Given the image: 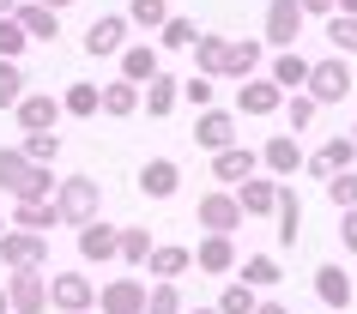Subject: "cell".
<instances>
[{"label":"cell","mask_w":357,"mask_h":314,"mask_svg":"<svg viewBox=\"0 0 357 314\" xmlns=\"http://www.w3.org/2000/svg\"><path fill=\"white\" fill-rule=\"evenodd\" d=\"M55 212H61V223H91V218H103V182L97 175H61L55 182Z\"/></svg>","instance_id":"1"},{"label":"cell","mask_w":357,"mask_h":314,"mask_svg":"<svg viewBox=\"0 0 357 314\" xmlns=\"http://www.w3.org/2000/svg\"><path fill=\"white\" fill-rule=\"evenodd\" d=\"M351 85H357L351 55H327V61H309V85H303V91L327 109V103H345V97H351Z\"/></svg>","instance_id":"2"},{"label":"cell","mask_w":357,"mask_h":314,"mask_svg":"<svg viewBox=\"0 0 357 314\" xmlns=\"http://www.w3.org/2000/svg\"><path fill=\"white\" fill-rule=\"evenodd\" d=\"M303 24H309V13H303V0H266V19H261V42H266V49H297Z\"/></svg>","instance_id":"3"},{"label":"cell","mask_w":357,"mask_h":314,"mask_svg":"<svg viewBox=\"0 0 357 314\" xmlns=\"http://www.w3.org/2000/svg\"><path fill=\"white\" fill-rule=\"evenodd\" d=\"M128 13H97L91 24H85V37H79V49H85V55L91 61H115L121 55V49H128Z\"/></svg>","instance_id":"4"},{"label":"cell","mask_w":357,"mask_h":314,"mask_svg":"<svg viewBox=\"0 0 357 314\" xmlns=\"http://www.w3.org/2000/svg\"><path fill=\"white\" fill-rule=\"evenodd\" d=\"M0 266H6V272H19V266H49V236L6 223V230H0Z\"/></svg>","instance_id":"5"},{"label":"cell","mask_w":357,"mask_h":314,"mask_svg":"<svg viewBox=\"0 0 357 314\" xmlns=\"http://www.w3.org/2000/svg\"><path fill=\"white\" fill-rule=\"evenodd\" d=\"M97 314H146V278L139 272H115L97 284Z\"/></svg>","instance_id":"6"},{"label":"cell","mask_w":357,"mask_h":314,"mask_svg":"<svg viewBox=\"0 0 357 314\" xmlns=\"http://www.w3.org/2000/svg\"><path fill=\"white\" fill-rule=\"evenodd\" d=\"M6 296H13V314H49V266L6 272Z\"/></svg>","instance_id":"7"},{"label":"cell","mask_w":357,"mask_h":314,"mask_svg":"<svg viewBox=\"0 0 357 314\" xmlns=\"http://www.w3.org/2000/svg\"><path fill=\"white\" fill-rule=\"evenodd\" d=\"M194 218H200V230L236 236V230H243V200H236V187H212V194H200Z\"/></svg>","instance_id":"8"},{"label":"cell","mask_w":357,"mask_h":314,"mask_svg":"<svg viewBox=\"0 0 357 314\" xmlns=\"http://www.w3.org/2000/svg\"><path fill=\"white\" fill-rule=\"evenodd\" d=\"M49 308H61V314L97 308V278L91 272H55L49 266Z\"/></svg>","instance_id":"9"},{"label":"cell","mask_w":357,"mask_h":314,"mask_svg":"<svg viewBox=\"0 0 357 314\" xmlns=\"http://www.w3.org/2000/svg\"><path fill=\"white\" fill-rule=\"evenodd\" d=\"M236 236H218V230H206V236L194 242V272H206V278H230L236 272Z\"/></svg>","instance_id":"10"},{"label":"cell","mask_w":357,"mask_h":314,"mask_svg":"<svg viewBox=\"0 0 357 314\" xmlns=\"http://www.w3.org/2000/svg\"><path fill=\"white\" fill-rule=\"evenodd\" d=\"M115 254H121V223H103V218L79 223V260L85 266H109Z\"/></svg>","instance_id":"11"},{"label":"cell","mask_w":357,"mask_h":314,"mask_svg":"<svg viewBox=\"0 0 357 314\" xmlns=\"http://www.w3.org/2000/svg\"><path fill=\"white\" fill-rule=\"evenodd\" d=\"M243 133H236V109H200L194 115V146H206V151H225V146H236Z\"/></svg>","instance_id":"12"},{"label":"cell","mask_w":357,"mask_h":314,"mask_svg":"<svg viewBox=\"0 0 357 314\" xmlns=\"http://www.w3.org/2000/svg\"><path fill=\"white\" fill-rule=\"evenodd\" d=\"M351 164H357V139H351V133H333V139H327L321 151H309V157H303V175L327 182L333 169H351Z\"/></svg>","instance_id":"13"},{"label":"cell","mask_w":357,"mask_h":314,"mask_svg":"<svg viewBox=\"0 0 357 314\" xmlns=\"http://www.w3.org/2000/svg\"><path fill=\"white\" fill-rule=\"evenodd\" d=\"M315 296H321V308H327V314H345V308H351V296H357V284H351V272H345L339 260H327V266H315Z\"/></svg>","instance_id":"14"},{"label":"cell","mask_w":357,"mask_h":314,"mask_svg":"<svg viewBox=\"0 0 357 314\" xmlns=\"http://www.w3.org/2000/svg\"><path fill=\"white\" fill-rule=\"evenodd\" d=\"M279 109H284V91L266 73L236 79V115H279Z\"/></svg>","instance_id":"15"},{"label":"cell","mask_w":357,"mask_h":314,"mask_svg":"<svg viewBox=\"0 0 357 314\" xmlns=\"http://www.w3.org/2000/svg\"><path fill=\"white\" fill-rule=\"evenodd\" d=\"M61 97H49V91H24L19 103H13V121H19L24 133H43V127H61Z\"/></svg>","instance_id":"16"},{"label":"cell","mask_w":357,"mask_h":314,"mask_svg":"<svg viewBox=\"0 0 357 314\" xmlns=\"http://www.w3.org/2000/svg\"><path fill=\"white\" fill-rule=\"evenodd\" d=\"M133 182H139L146 200H176V194H182V169H176V157H146Z\"/></svg>","instance_id":"17"},{"label":"cell","mask_w":357,"mask_h":314,"mask_svg":"<svg viewBox=\"0 0 357 314\" xmlns=\"http://www.w3.org/2000/svg\"><path fill=\"white\" fill-rule=\"evenodd\" d=\"M261 61H266V42L261 37H230V49H225V67H218V79H255L261 73Z\"/></svg>","instance_id":"18"},{"label":"cell","mask_w":357,"mask_h":314,"mask_svg":"<svg viewBox=\"0 0 357 314\" xmlns=\"http://www.w3.org/2000/svg\"><path fill=\"white\" fill-rule=\"evenodd\" d=\"M255 169H261V151H248L243 139L225 146V151H212V182H218V187H236L243 175H255Z\"/></svg>","instance_id":"19"},{"label":"cell","mask_w":357,"mask_h":314,"mask_svg":"<svg viewBox=\"0 0 357 314\" xmlns=\"http://www.w3.org/2000/svg\"><path fill=\"white\" fill-rule=\"evenodd\" d=\"M236 200H243V218H273V200H279V175H266V169L243 175V182H236Z\"/></svg>","instance_id":"20"},{"label":"cell","mask_w":357,"mask_h":314,"mask_svg":"<svg viewBox=\"0 0 357 314\" xmlns=\"http://www.w3.org/2000/svg\"><path fill=\"white\" fill-rule=\"evenodd\" d=\"M176 103H182V79H176V73H151L146 85H139V109H146L151 121L176 115Z\"/></svg>","instance_id":"21"},{"label":"cell","mask_w":357,"mask_h":314,"mask_svg":"<svg viewBox=\"0 0 357 314\" xmlns=\"http://www.w3.org/2000/svg\"><path fill=\"white\" fill-rule=\"evenodd\" d=\"M303 157H309V151L297 146V133H273V139L261 146V169L266 175H303Z\"/></svg>","instance_id":"22"},{"label":"cell","mask_w":357,"mask_h":314,"mask_svg":"<svg viewBox=\"0 0 357 314\" xmlns=\"http://www.w3.org/2000/svg\"><path fill=\"white\" fill-rule=\"evenodd\" d=\"M273 230H279V248H297V242H303V200H297V187H291V182H279Z\"/></svg>","instance_id":"23"},{"label":"cell","mask_w":357,"mask_h":314,"mask_svg":"<svg viewBox=\"0 0 357 314\" xmlns=\"http://www.w3.org/2000/svg\"><path fill=\"white\" fill-rule=\"evenodd\" d=\"M115 61H121V79H133V85H146L151 73H164V49L158 42H128Z\"/></svg>","instance_id":"24"},{"label":"cell","mask_w":357,"mask_h":314,"mask_svg":"<svg viewBox=\"0 0 357 314\" xmlns=\"http://www.w3.org/2000/svg\"><path fill=\"white\" fill-rule=\"evenodd\" d=\"M13 19L24 24V37H31V42H55L61 37V13H55V6H43V0H19Z\"/></svg>","instance_id":"25"},{"label":"cell","mask_w":357,"mask_h":314,"mask_svg":"<svg viewBox=\"0 0 357 314\" xmlns=\"http://www.w3.org/2000/svg\"><path fill=\"white\" fill-rule=\"evenodd\" d=\"M266 79H273L284 97L303 91V85H309V55H297V49H279V55L266 61Z\"/></svg>","instance_id":"26"},{"label":"cell","mask_w":357,"mask_h":314,"mask_svg":"<svg viewBox=\"0 0 357 314\" xmlns=\"http://www.w3.org/2000/svg\"><path fill=\"white\" fill-rule=\"evenodd\" d=\"M61 109L73 115V121H97V115H103V85H97V79H73V85L61 91Z\"/></svg>","instance_id":"27"},{"label":"cell","mask_w":357,"mask_h":314,"mask_svg":"<svg viewBox=\"0 0 357 314\" xmlns=\"http://www.w3.org/2000/svg\"><path fill=\"white\" fill-rule=\"evenodd\" d=\"M146 272L151 278H182V272H194V248H182V242H158L146 254Z\"/></svg>","instance_id":"28"},{"label":"cell","mask_w":357,"mask_h":314,"mask_svg":"<svg viewBox=\"0 0 357 314\" xmlns=\"http://www.w3.org/2000/svg\"><path fill=\"white\" fill-rule=\"evenodd\" d=\"M151 248H158V236H151L146 223H121V266H128V272H146V254Z\"/></svg>","instance_id":"29"},{"label":"cell","mask_w":357,"mask_h":314,"mask_svg":"<svg viewBox=\"0 0 357 314\" xmlns=\"http://www.w3.org/2000/svg\"><path fill=\"white\" fill-rule=\"evenodd\" d=\"M103 115H109V121L139 115V85H133V79H103Z\"/></svg>","instance_id":"30"},{"label":"cell","mask_w":357,"mask_h":314,"mask_svg":"<svg viewBox=\"0 0 357 314\" xmlns=\"http://www.w3.org/2000/svg\"><path fill=\"white\" fill-rule=\"evenodd\" d=\"M194 37H200V24H194L188 13H169V19L158 24V49H164V55H182V49H194Z\"/></svg>","instance_id":"31"},{"label":"cell","mask_w":357,"mask_h":314,"mask_svg":"<svg viewBox=\"0 0 357 314\" xmlns=\"http://www.w3.org/2000/svg\"><path fill=\"white\" fill-rule=\"evenodd\" d=\"M188 296H182V278H151L146 284V314H182Z\"/></svg>","instance_id":"32"},{"label":"cell","mask_w":357,"mask_h":314,"mask_svg":"<svg viewBox=\"0 0 357 314\" xmlns=\"http://www.w3.org/2000/svg\"><path fill=\"white\" fill-rule=\"evenodd\" d=\"M13 223H19V230H43V236H49V230L61 223V212H55V200H13Z\"/></svg>","instance_id":"33"},{"label":"cell","mask_w":357,"mask_h":314,"mask_svg":"<svg viewBox=\"0 0 357 314\" xmlns=\"http://www.w3.org/2000/svg\"><path fill=\"white\" fill-rule=\"evenodd\" d=\"M225 49H230L225 31H200V37H194V73H212V79H218V67H225Z\"/></svg>","instance_id":"34"},{"label":"cell","mask_w":357,"mask_h":314,"mask_svg":"<svg viewBox=\"0 0 357 314\" xmlns=\"http://www.w3.org/2000/svg\"><path fill=\"white\" fill-rule=\"evenodd\" d=\"M230 278H243V284H255V290H273V284H279V260L273 254H248V260H236V272Z\"/></svg>","instance_id":"35"},{"label":"cell","mask_w":357,"mask_h":314,"mask_svg":"<svg viewBox=\"0 0 357 314\" xmlns=\"http://www.w3.org/2000/svg\"><path fill=\"white\" fill-rule=\"evenodd\" d=\"M261 308V290L243 284V278H225V290H218V314H255Z\"/></svg>","instance_id":"36"},{"label":"cell","mask_w":357,"mask_h":314,"mask_svg":"<svg viewBox=\"0 0 357 314\" xmlns=\"http://www.w3.org/2000/svg\"><path fill=\"white\" fill-rule=\"evenodd\" d=\"M19 151L31 157V164H49V169H55V164H61V133H55V127L24 133V139H19Z\"/></svg>","instance_id":"37"},{"label":"cell","mask_w":357,"mask_h":314,"mask_svg":"<svg viewBox=\"0 0 357 314\" xmlns=\"http://www.w3.org/2000/svg\"><path fill=\"white\" fill-rule=\"evenodd\" d=\"M327 42H333V55L357 61V13H327Z\"/></svg>","instance_id":"38"},{"label":"cell","mask_w":357,"mask_h":314,"mask_svg":"<svg viewBox=\"0 0 357 314\" xmlns=\"http://www.w3.org/2000/svg\"><path fill=\"white\" fill-rule=\"evenodd\" d=\"M169 19V0H128V24L133 31H158Z\"/></svg>","instance_id":"39"},{"label":"cell","mask_w":357,"mask_h":314,"mask_svg":"<svg viewBox=\"0 0 357 314\" xmlns=\"http://www.w3.org/2000/svg\"><path fill=\"white\" fill-rule=\"evenodd\" d=\"M24 91H31V85H24V67L0 55V109H13V103H19Z\"/></svg>","instance_id":"40"},{"label":"cell","mask_w":357,"mask_h":314,"mask_svg":"<svg viewBox=\"0 0 357 314\" xmlns=\"http://www.w3.org/2000/svg\"><path fill=\"white\" fill-rule=\"evenodd\" d=\"M327 200H333V212H345V205H357V175L351 169H333V175H327Z\"/></svg>","instance_id":"41"},{"label":"cell","mask_w":357,"mask_h":314,"mask_svg":"<svg viewBox=\"0 0 357 314\" xmlns=\"http://www.w3.org/2000/svg\"><path fill=\"white\" fill-rule=\"evenodd\" d=\"M315 115H321V103H315V97H309V91H291V109H284V121H291V133H303L309 121H315Z\"/></svg>","instance_id":"42"},{"label":"cell","mask_w":357,"mask_h":314,"mask_svg":"<svg viewBox=\"0 0 357 314\" xmlns=\"http://www.w3.org/2000/svg\"><path fill=\"white\" fill-rule=\"evenodd\" d=\"M24 42H31V37H24V24L6 13V19H0V55H6V61H19V55H24Z\"/></svg>","instance_id":"43"},{"label":"cell","mask_w":357,"mask_h":314,"mask_svg":"<svg viewBox=\"0 0 357 314\" xmlns=\"http://www.w3.org/2000/svg\"><path fill=\"white\" fill-rule=\"evenodd\" d=\"M182 103H194V109H212V73L182 79Z\"/></svg>","instance_id":"44"},{"label":"cell","mask_w":357,"mask_h":314,"mask_svg":"<svg viewBox=\"0 0 357 314\" xmlns=\"http://www.w3.org/2000/svg\"><path fill=\"white\" fill-rule=\"evenodd\" d=\"M339 248L357 260V205H345V212H339Z\"/></svg>","instance_id":"45"},{"label":"cell","mask_w":357,"mask_h":314,"mask_svg":"<svg viewBox=\"0 0 357 314\" xmlns=\"http://www.w3.org/2000/svg\"><path fill=\"white\" fill-rule=\"evenodd\" d=\"M333 6H339V0H303V13H309V19H327Z\"/></svg>","instance_id":"46"},{"label":"cell","mask_w":357,"mask_h":314,"mask_svg":"<svg viewBox=\"0 0 357 314\" xmlns=\"http://www.w3.org/2000/svg\"><path fill=\"white\" fill-rule=\"evenodd\" d=\"M255 314H291V308H284V302H273V296H261V308H255Z\"/></svg>","instance_id":"47"},{"label":"cell","mask_w":357,"mask_h":314,"mask_svg":"<svg viewBox=\"0 0 357 314\" xmlns=\"http://www.w3.org/2000/svg\"><path fill=\"white\" fill-rule=\"evenodd\" d=\"M0 314H13V296H6V278H0Z\"/></svg>","instance_id":"48"},{"label":"cell","mask_w":357,"mask_h":314,"mask_svg":"<svg viewBox=\"0 0 357 314\" xmlns=\"http://www.w3.org/2000/svg\"><path fill=\"white\" fill-rule=\"evenodd\" d=\"M182 314H218V302H206V308H200V302H194V308H182Z\"/></svg>","instance_id":"49"},{"label":"cell","mask_w":357,"mask_h":314,"mask_svg":"<svg viewBox=\"0 0 357 314\" xmlns=\"http://www.w3.org/2000/svg\"><path fill=\"white\" fill-rule=\"evenodd\" d=\"M6 13H19V0H0V19H6Z\"/></svg>","instance_id":"50"},{"label":"cell","mask_w":357,"mask_h":314,"mask_svg":"<svg viewBox=\"0 0 357 314\" xmlns=\"http://www.w3.org/2000/svg\"><path fill=\"white\" fill-rule=\"evenodd\" d=\"M43 6H55V13H67V6H73V0H43Z\"/></svg>","instance_id":"51"},{"label":"cell","mask_w":357,"mask_h":314,"mask_svg":"<svg viewBox=\"0 0 357 314\" xmlns=\"http://www.w3.org/2000/svg\"><path fill=\"white\" fill-rule=\"evenodd\" d=\"M333 13H357V0H339V6H333Z\"/></svg>","instance_id":"52"},{"label":"cell","mask_w":357,"mask_h":314,"mask_svg":"<svg viewBox=\"0 0 357 314\" xmlns=\"http://www.w3.org/2000/svg\"><path fill=\"white\" fill-rule=\"evenodd\" d=\"M73 314H97V308H73Z\"/></svg>","instance_id":"53"},{"label":"cell","mask_w":357,"mask_h":314,"mask_svg":"<svg viewBox=\"0 0 357 314\" xmlns=\"http://www.w3.org/2000/svg\"><path fill=\"white\" fill-rule=\"evenodd\" d=\"M6 223H13V218H0V230H6Z\"/></svg>","instance_id":"54"},{"label":"cell","mask_w":357,"mask_h":314,"mask_svg":"<svg viewBox=\"0 0 357 314\" xmlns=\"http://www.w3.org/2000/svg\"><path fill=\"white\" fill-rule=\"evenodd\" d=\"M351 139H357V127H351Z\"/></svg>","instance_id":"55"},{"label":"cell","mask_w":357,"mask_h":314,"mask_svg":"<svg viewBox=\"0 0 357 314\" xmlns=\"http://www.w3.org/2000/svg\"><path fill=\"white\" fill-rule=\"evenodd\" d=\"M321 314H327V308H321Z\"/></svg>","instance_id":"56"}]
</instances>
